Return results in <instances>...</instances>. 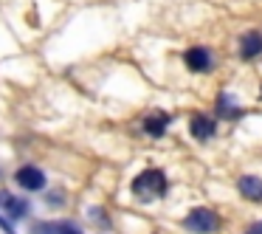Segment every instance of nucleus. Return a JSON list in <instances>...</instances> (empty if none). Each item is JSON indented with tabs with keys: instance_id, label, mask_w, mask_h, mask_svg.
Here are the masks:
<instances>
[{
	"instance_id": "f257e3e1",
	"label": "nucleus",
	"mask_w": 262,
	"mask_h": 234,
	"mask_svg": "<svg viewBox=\"0 0 262 234\" xmlns=\"http://www.w3.org/2000/svg\"><path fill=\"white\" fill-rule=\"evenodd\" d=\"M133 192L138 198H158V195L166 192V178L161 169H147L133 181Z\"/></svg>"
},
{
	"instance_id": "f03ea898",
	"label": "nucleus",
	"mask_w": 262,
	"mask_h": 234,
	"mask_svg": "<svg viewBox=\"0 0 262 234\" xmlns=\"http://www.w3.org/2000/svg\"><path fill=\"white\" fill-rule=\"evenodd\" d=\"M183 226L194 234H209L220 226V220H217V215L211 209H192L186 215V220H183Z\"/></svg>"
},
{
	"instance_id": "7ed1b4c3",
	"label": "nucleus",
	"mask_w": 262,
	"mask_h": 234,
	"mask_svg": "<svg viewBox=\"0 0 262 234\" xmlns=\"http://www.w3.org/2000/svg\"><path fill=\"white\" fill-rule=\"evenodd\" d=\"M14 178H17L20 186H23V189H31V192H37V189L46 186V175H42L37 166H20Z\"/></svg>"
},
{
	"instance_id": "20e7f679",
	"label": "nucleus",
	"mask_w": 262,
	"mask_h": 234,
	"mask_svg": "<svg viewBox=\"0 0 262 234\" xmlns=\"http://www.w3.org/2000/svg\"><path fill=\"white\" fill-rule=\"evenodd\" d=\"M237 189L243 192V198H248V200H262V181L254 175H239Z\"/></svg>"
},
{
	"instance_id": "39448f33",
	"label": "nucleus",
	"mask_w": 262,
	"mask_h": 234,
	"mask_svg": "<svg viewBox=\"0 0 262 234\" xmlns=\"http://www.w3.org/2000/svg\"><path fill=\"white\" fill-rule=\"evenodd\" d=\"M189 130H192V136L194 138H209V136H214V121L211 119H206V116H200V113H194L192 119H189Z\"/></svg>"
},
{
	"instance_id": "423d86ee",
	"label": "nucleus",
	"mask_w": 262,
	"mask_h": 234,
	"mask_svg": "<svg viewBox=\"0 0 262 234\" xmlns=\"http://www.w3.org/2000/svg\"><path fill=\"white\" fill-rule=\"evenodd\" d=\"M186 65L192 71H209L211 68V54L206 48H189L186 51Z\"/></svg>"
},
{
	"instance_id": "0eeeda50",
	"label": "nucleus",
	"mask_w": 262,
	"mask_h": 234,
	"mask_svg": "<svg viewBox=\"0 0 262 234\" xmlns=\"http://www.w3.org/2000/svg\"><path fill=\"white\" fill-rule=\"evenodd\" d=\"M259 51H262V34L259 31H248V34L243 37V46H239L243 59H254Z\"/></svg>"
},
{
	"instance_id": "6e6552de",
	"label": "nucleus",
	"mask_w": 262,
	"mask_h": 234,
	"mask_svg": "<svg viewBox=\"0 0 262 234\" xmlns=\"http://www.w3.org/2000/svg\"><path fill=\"white\" fill-rule=\"evenodd\" d=\"M166 116L164 113H158V116H149V119H144V130L149 133V136H164V130H166Z\"/></svg>"
},
{
	"instance_id": "1a4fd4ad",
	"label": "nucleus",
	"mask_w": 262,
	"mask_h": 234,
	"mask_svg": "<svg viewBox=\"0 0 262 234\" xmlns=\"http://www.w3.org/2000/svg\"><path fill=\"white\" fill-rule=\"evenodd\" d=\"M0 203H3V206H9V211H12L14 217H17V215H23V211H26V203H20V200H14L9 192H0Z\"/></svg>"
},
{
	"instance_id": "9d476101",
	"label": "nucleus",
	"mask_w": 262,
	"mask_h": 234,
	"mask_svg": "<svg viewBox=\"0 0 262 234\" xmlns=\"http://www.w3.org/2000/svg\"><path fill=\"white\" fill-rule=\"evenodd\" d=\"M220 113H223V116H237L239 110L231 104V99H228V96H223V99H220Z\"/></svg>"
},
{
	"instance_id": "9b49d317",
	"label": "nucleus",
	"mask_w": 262,
	"mask_h": 234,
	"mask_svg": "<svg viewBox=\"0 0 262 234\" xmlns=\"http://www.w3.org/2000/svg\"><path fill=\"white\" fill-rule=\"evenodd\" d=\"M57 234H82V231L71 223H57Z\"/></svg>"
},
{
	"instance_id": "f8f14e48",
	"label": "nucleus",
	"mask_w": 262,
	"mask_h": 234,
	"mask_svg": "<svg viewBox=\"0 0 262 234\" xmlns=\"http://www.w3.org/2000/svg\"><path fill=\"white\" fill-rule=\"evenodd\" d=\"M248 234H262V223H259V226H254V228H251Z\"/></svg>"
},
{
	"instance_id": "ddd939ff",
	"label": "nucleus",
	"mask_w": 262,
	"mask_h": 234,
	"mask_svg": "<svg viewBox=\"0 0 262 234\" xmlns=\"http://www.w3.org/2000/svg\"><path fill=\"white\" fill-rule=\"evenodd\" d=\"M0 226L6 228V231H12V226H9V223H6V220H3V217H0Z\"/></svg>"
}]
</instances>
